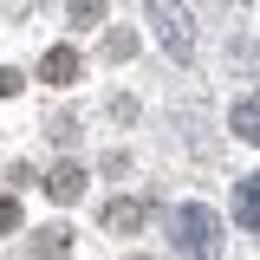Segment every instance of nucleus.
<instances>
[{
    "label": "nucleus",
    "mask_w": 260,
    "mask_h": 260,
    "mask_svg": "<svg viewBox=\"0 0 260 260\" xmlns=\"http://www.w3.org/2000/svg\"><path fill=\"white\" fill-rule=\"evenodd\" d=\"M46 195H52V202H78V195H85V169H78V162H59V169L46 176Z\"/></svg>",
    "instance_id": "obj_6"
},
{
    "label": "nucleus",
    "mask_w": 260,
    "mask_h": 260,
    "mask_svg": "<svg viewBox=\"0 0 260 260\" xmlns=\"http://www.w3.org/2000/svg\"><path fill=\"white\" fill-rule=\"evenodd\" d=\"M39 78H46V85H72V78H78V52H72V46H52V52L39 59Z\"/></svg>",
    "instance_id": "obj_5"
},
{
    "label": "nucleus",
    "mask_w": 260,
    "mask_h": 260,
    "mask_svg": "<svg viewBox=\"0 0 260 260\" xmlns=\"http://www.w3.org/2000/svg\"><path fill=\"white\" fill-rule=\"evenodd\" d=\"M150 26L162 32V46H169L176 59H189V46H195V20H189V13H176V7H150Z\"/></svg>",
    "instance_id": "obj_2"
},
{
    "label": "nucleus",
    "mask_w": 260,
    "mask_h": 260,
    "mask_svg": "<svg viewBox=\"0 0 260 260\" xmlns=\"http://www.w3.org/2000/svg\"><path fill=\"white\" fill-rule=\"evenodd\" d=\"M228 124H234V137H241V143H260V98H234Z\"/></svg>",
    "instance_id": "obj_7"
},
{
    "label": "nucleus",
    "mask_w": 260,
    "mask_h": 260,
    "mask_svg": "<svg viewBox=\"0 0 260 260\" xmlns=\"http://www.w3.org/2000/svg\"><path fill=\"white\" fill-rule=\"evenodd\" d=\"M20 91V72H13V65H0V98H13Z\"/></svg>",
    "instance_id": "obj_10"
},
{
    "label": "nucleus",
    "mask_w": 260,
    "mask_h": 260,
    "mask_svg": "<svg viewBox=\"0 0 260 260\" xmlns=\"http://www.w3.org/2000/svg\"><path fill=\"white\" fill-rule=\"evenodd\" d=\"M32 254H39V260H59L65 254V228H46V234L32 241Z\"/></svg>",
    "instance_id": "obj_8"
},
{
    "label": "nucleus",
    "mask_w": 260,
    "mask_h": 260,
    "mask_svg": "<svg viewBox=\"0 0 260 260\" xmlns=\"http://www.w3.org/2000/svg\"><path fill=\"white\" fill-rule=\"evenodd\" d=\"M13 228H20V202H7V195H0V234H13Z\"/></svg>",
    "instance_id": "obj_9"
},
{
    "label": "nucleus",
    "mask_w": 260,
    "mask_h": 260,
    "mask_svg": "<svg viewBox=\"0 0 260 260\" xmlns=\"http://www.w3.org/2000/svg\"><path fill=\"white\" fill-rule=\"evenodd\" d=\"M234 221L247 234H260V176H241L234 182Z\"/></svg>",
    "instance_id": "obj_3"
},
{
    "label": "nucleus",
    "mask_w": 260,
    "mask_h": 260,
    "mask_svg": "<svg viewBox=\"0 0 260 260\" xmlns=\"http://www.w3.org/2000/svg\"><path fill=\"white\" fill-rule=\"evenodd\" d=\"M143 221H150V208H143L137 195H124V202H111V208H104V228H111V234H137Z\"/></svg>",
    "instance_id": "obj_4"
},
{
    "label": "nucleus",
    "mask_w": 260,
    "mask_h": 260,
    "mask_svg": "<svg viewBox=\"0 0 260 260\" xmlns=\"http://www.w3.org/2000/svg\"><path fill=\"white\" fill-rule=\"evenodd\" d=\"M176 241H182L195 260H208L215 247H221V221H215V208H202V202L176 208Z\"/></svg>",
    "instance_id": "obj_1"
}]
</instances>
